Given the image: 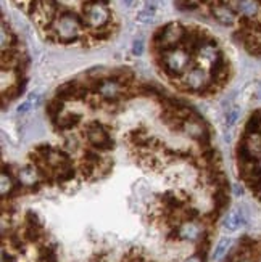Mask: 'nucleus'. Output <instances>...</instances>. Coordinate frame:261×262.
<instances>
[{"instance_id":"nucleus-1","label":"nucleus","mask_w":261,"mask_h":262,"mask_svg":"<svg viewBox=\"0 0 261 262\" xmlns=\"http://www.w3.org/2000/svg\"><path fill=\"white\" fill-rule=\"evenodd\" d=\"M47 31L55 40L63 42V44H71L82 35V19L71 12L58 13L52 28Z\"/></svg>"},{"instance_id":"nucleus-2","label":"nucleus","mask_w":261,"mask_h":262,"mask_svg":"<svg viewBox=\"0 0 261 262\" xmlns=\"http://www.w3.org/2000/svg\"><path fill=\"white\" fill-rule=\"evenodd\" d=\"M160 60L166 74L177 77V79L192 68V53L189 50H186L182 45L161 52Z\"/></svg>"},{"instance_id":"nucleus-3","label":"nucleus","mask_w":261,"mask_h":262,"mask_svg":"<svg viewBox=\"0 0 261 262\" xmlns=\"http://www.w3.org/2000/svg\"><path fill=\"white\" fill-rule=\"evenodd\" d=\"M186 34L187 31L182 28V24L176 23V21L174 23H168L161 29H158V33L155 34V47L160 52L181 47L186 39Z\"/></svg>"},{"instance_id":"nucleus-4","label":"nucleus","mask_w":261,"mask_h":262,"mask_svg":"<svg viewBox=\"0 0 261 262\" xmlns=\"http://www.w3.org/2000/svg\"><path fill=\"white\" fill-rule=\"evenodd\" d=\"M84 23L93 31L107 28L112 21V12L107 7L105 2H87L82 10Z\"/></svg>"},{"instance_id":"nucleus-5","label":"nucleus","mask_w":261,"mask_h":262,"mask_svg":"<svg viewBox=\"0 0 261 262\" xmlns=\"http://www.w3.org/2000/svg\"><path fill=\"white\" fill-rule=\"evenodd\" d=\"M31 19L40 29H50L58 17V5L55 0H36L31 10Z\"/></svg>"},{"instance_id":"nucleus-6","label":"nucleus","mask_w":261,"mask_h":262,"mask_svg":"<svg viewBox=\"0 0 261 262\" xmlns=\"http://www.w3.org/2000/svg\"><path fill=\"white\" fill-rule=\"evenodd\" d=\"M181 86L190 92H206L211 86L213 77L203 66H192L186 74L179 77Z\"/></svg>"},{"instance_id":"nucleus-7","label":"nucleus","mask_w":261,"mask_h":262,"mask_svg":"<svg viewBox=\"0 0 261 262\" xmlns=\"http://www.w3.org/2000/svg\"><path fill=\"white\" fill-rule=\"evenodd\" d=\"M181 132L186 135V137H189L192 140L198 141V143L203 146H208L210 145V129H208L206 122L203 121V119L198 116V114L192 113L189 118L184 119L182 121V125H181Z\"/></svg>"},{"instance_id":"nucleus-8","label":"nucleus","mask_w":261,"mask_h":262,"mask_svg":"<svg viewBox=\"0 0 261 262\" xmlns=\"http://www.w3.org/2000/svg\"><path fill=\"white\" fill-rule=\"evenodd\" d=\"M173 237L177 240H182V242H190V243H198L202 242L203 238L208 237L205 224L198 219H190V221L181 222L174 228Z\"/></svg>"},{"instance_id":"nucleus-9","label":"nucleus","mask_w":261,"mask_h":262,"mask_svg":"<svg viewBox=\"0 0 261 262\" xmlns=\"http://www.w3.org/2000/svg\"><path fill=\"white\" fill-rule=\"evenodd\" d=\"M15 177H17L18 187L23 188V190H34V188H37L42 182H45L44 172L40 171V167L37 164H34V162L18 167V171L15 172Z\"/></svg>"},{"instance_id":"nucleus-10","label":"nucleus","mask_w":261,"mask_h":262,"mask_svg":"<svg viewBox=\"0 0 261 262\" xmlns=\"http://www.w3.org/2000/svg\"><path fill=\"white\" fill-rule=\"evenodd\" d=\"M86 140L93 150H102L108 151L113 148V140L107 132V129L103 127L100 122H91L86 125Z\"/></svg>"},{"instance_id":"nucleus-11","label":"nucleus","mask_w":261,"mask_h":262,"mask_svg":"<svg viewBox=\"0 0 261 262\" xmlns=\"http://www.w3.org/2000/svg\"><path fill=\"white\" fill-rule=\"evenodd\" d=\"M126 90L128 87L123 86L121 82H118L116 79H113V77H107V79L97 82L95 90L93 92H95V95L100 97L103 102L113 103V102H118L121 97H124Z\"/></svg>"},{"instance_id":"nucleus-12","label":"nucleus","mask_w":261,"mask_h":262,"mask_svg":"<svg viewBox=\"0 0 261 262\" xmlns=\"http://www.w3.org/2000/svg\"><path fill=\"white\" fill-rule=\"evenodd\" d=\"M229 5L242 19L255 21L261 12V2L260 0H229Z\"/></svg>"},{"instance_id":"nucleus-13","label":"nucleus","mask_w":261,"mask_h":262,"mask_svg":"<svg viewBox=\"0 0 261 262\" xmlns=\"http://www.w3.org/2000/svg\"><path fill=\"white\" fill-rule=\"evenodd\" d=\"M89 93V88L79 81H73L63 84L58 90H56V97L61 98L63 102L68 100H79V98H86Z\"/></svg>"},{"instance_id":"nucleus-14","label":"nucleus","mask_w":261,"mask_h":262,"mask_svg":"<svg viewBox=\"0 0 261 262\" xmlns=\"http://www.w3.org/2000/svg\"><path fill=\"white\" fill-rule=\"evenodd\" d=\"M211 17L223 26H234L239 19V15L234 12L231 5L223 2L211 5Z\"/></svg>"},{"instance_id":"nucleus-15","label":"nucleus","mask_w":261,"mask_h":262,"mask_svg":"<svg viewBox=\"0 0 261 262\" xmlns=\"http://www.w3.org/2000/svg\"><path fill=\"white\" fill-rule=\"evenodd\" d=\"M248 222V216L245 212L243 208H234L231 212L227 214L226 219L223 222V227L227 230V232H236V230L245 227Z\"/></svg>"},{"instance_id":"nucleus-16","label":"nucleus","mask_w":261,"mask_h":262,"mask_svg":"<svg viewBox=\"0 0 261 262\" xmlns=\"http://www.w3.org/2000/svg\"><path fill=\"white\" fill-rule=\"evenodd\" d=\"M195 55L210 66H213L219 58H221V53H219V50H218V45L211 40L202 42L200 47H198L197 52H195Z\"/></svg>"},{"instance_id":"nucleus-17","label":"nucleus","mask_w":261,"mask_h":262,"mask_svg":"<svg viewBox=\"0 0 261 262\" xmlns=\"http://www.w3.org/2000/svg\"><path fill=\"white\" fill-rule=\"evenodd\" d=\"M18 190V182L15 174H12V171H7L3 167L2 174H0V195H2V200H7L13 195L15 192Z\"/></svg>"},{"instance_id":"nucleus-18","label":"nucleus","mask_w":261,"mask_h":262,"mask_svg":"<svg viewBox=\"0 0 261 262\" xmlns=\"http://www.w3.org/2000/svg\"><path fill=\"white\" fill-rule=\"evenodd\" d=\"M0 86H2V93L10 90V88L19 86V71L2 70L0 71Z\"/></svg>"},{"instance_id":"nucleus-19","label":"nucleus","mask_w":261,"mask_h":262,"mask_svg":"<svg viewBox=\"0 0 261 262\" xmlns=\"http://www.w3.org/2000/svg\"><path fill=\"white\" fill-rule=\"evenodd\" d=\"M17 45V39H15V34L10 31L5 21H2V26H0V49H2V53L5 52H10L15 49Z\"/></svg>"},{"instance_id":"nucleus-20","label":"nucleus","mask_w":261,"mask_h":262,"mask_svg":"<svg viewBox=\"0 0 261 262\" xmlns=\"http://www.w3.org/2000/svg\"><path fill=\"white\" fill-rule=\"evenodd\" d=\"M81 121V116L77 113H61L56 121H54L56 124V127L60 130H70L73 127H76Z\"/></svg>"},{"instance_id":"nucleus-21","label":"nucleus","mask_w":261,"mask_h":262,"mask_svg":"<svg viewBox=\"0 0 261 262\" xmlns=\"http://www.w3.org/2000/svg\"><path fill=\"white\" fill-rule=\"evenodd\" d=\"M232 240L231 238H221L215 246V251H213V259L215 261H223L224 258H227L229 253L232 249Z\"/></svg>"},{"instance_id":"nucleus-22","label":"nucleus","mask_w":261,"mask_h":262,"mask_svg":"<svg viewBox=\"0 0 261 262\" xmlns=\"http://www.w3.org/2000/svg\"><path fill=\"white\" fill-rule=\"evenodd\" d=\"M213 203H215V212L216 214L224 211L229 204V190H215Z\"/></svg>"},{"instance_id":"nucleus-23","label":"nucleus","mask_w":261,"mask_h":262,"mask_svg":"<svg viewBox=\"0 0 261 262\" xmlns=\"http://www.w3.org/2000/svg\"><path fill=\"white\" fill-rule=\"evenodd\" d=\"M45 111L50 116L52 121H56V118H58L60 114L63 113V100L58 98V97H55L54 100H50L49 103H47Z\"/></svg>"},{"instance_id":"nucleus-24","label":"nucleus","mask_w":261,"mask_h":262,"mask_svg":"<svg viewBox=\"0 0 261 262\" xmlns=\"http://www.w3.org/2000/svg\"><path fill=\"white\" fill-rule=\"evenodd\" d=\"M39 103H40V95H39V93H31L28 100H26L23 105H19V106H18V113H19V114L28 113V111H31L33 108L37 106Z\"/></svg>"},{"instance_id":"nucleus-25","label":"nucleus","mask_w":261,"mask_h":262,"mask_svg":"<svg viewBox=\"0 0 261 262\" xmlns=\"http://www.w3.org/2000/svg\"><path fill=\"white\" fill-rule=\"evenodd\" d=\"M42 228L40 227H28L26 225V230H24V238L28 242H39L42 238Z\"/></svg>"},{"instance_id":"nucleus-26","label":"nucleus","mask_w":261,"mask_h":262,"mask_svg":"<svg viewBox=\"0 0 261 262\" xmlns=\"http://www.w3.org/2000/svg\"><path fill=\"white\" fill-rule=\"evenodd\" d=\"M76 150H79V139L75 135H68L65 140V151L66 153H75Z\"/></svg>"},{"instance_id":"nucleus-27","label":"nucleus","mask_w":261,"mask_h":262,"mask_svg":"<svg viewBox=\"0 0 261 262\" xmlns=\"http://www.w3.org/2000/svg\"><path fill=\"white\" fill-rule=\"evenodd\" d=\"M153 17H155V10L147 8V10H144V12H140L137 15V21H140V23H152Z\"/></svg>"},{"instance_id":"nucleus-28","label":"nucleus","mask_w":261,"mask_h":262,"mask_svg":"<svg viewBox=\"0 0 261 262\" xmlns=\"http://www.w3.org/2000/svg\"><path fill=\"white\" fill-rule=\"evenodd\" d=\"M239 116H240V111H239V108H231L229 111L226 113V125H234L237 122V119H239Z\"/></svg>"},{"instance_id":"nucleus-29","label":"nucleus","mask_w":261,"mask_h":262,"mask_svg":"<svg viewBox=\"0 0 261 262\" xmlns=\"http://www.w3.org/2000/svg\"><path fill=\"white\" fill-rule=\"evenodd\" d=\"M26 225H28V227H40V221H39L37 214L33 211H29L26 214Z\"/></svg>"},{"instance_id":"nucleus-30","label":"nucleus","mask_w":261,"mask_h":262,"mask_svg":"<svg viewBox=\"0 0 261 262\" xmlns=\"http://www.w3.org/2000/svg\"><path fill=\"white\" fill-rule=\"evenodd\" d=\"M142 52H144V42H142V39H137L132 44V53L135 56H139V55H142Z\"/></svg>"},{"instance_id":"nucleus-31","label":"nucleus","mask_w":261,"mask_h":262,"mask_svg":"<svg viewBox=\"0 0 261 262\" xmlns=\"http://www.w3.org/2000/svg\"><path fill=\"white\" fill-rule=\"evenodd\" d=\"M205 261H206V256H203L200 253H195V254L189 256L184 262H205Z\"/></svg>"},{"instance_id":"nucleus-32","label":"nucleus","mask_w":261,"mask_h":262,"mask_svg":"<svg viewBox=\"0 0 261 262\" xmlns=\"http://www.w3.org/2000/svg\"><path fill=\"white\" fill-rule=\"evenodd\" d=\"M237 262H257V261H255L252 256H243V258H240Z\"/></svg>"},{"instance_id":"nucleus-33","label":"nucleus","mask_w":261,"mask_h":262,"mask_svg":"<svg viewBox=\"0 0 261 262\" xmlns=\"http://www.w3.org/2000/svg\"><path fill=\"white\" fill-rule=\"evenodd\" d=\"M253 193H255V195H257V198H258V200L261 201V183H260V187H258L257 190H255Z\"/></svg>"},{"instance_id":"nucleus-34","label":"nucleus","mask_w":261,"mask_h":262,"mask_svg":"<svg viewBox=\"0 0 261 262\" xmlns=\"http://www.w3.org/2000/svg\"><path fill=\"white\" fill-rule=\"evenodd\" d=\"M258 98V100H261V82H260V86H258V90H257V95H255Z\"/></svg>"},{"instance_id":"nucleus-35","label":"nucleus","mask_w":261,"mask_h":262,"mask_svg":"<svg viewBox=\"0 0 261 262\" xmlns=\"http://www.w3.org/2000/svg\"><path fill=\"white\" fill-rule=\"evenodd\" d=\"M260 35H261V28H260Z\"/></svg>"},{"instance_id":"nucleus-36","label":"nucleus","mask_w":261,"mask_h":262,"mask_svg":"<svg viewBox=\"0 0 261 262\" xmlns=\"http://www.w3.org/2000/svg\"><path fill=\"white\" fill-rule=\"evenodd\" d=\"M260 262H261V259H260Z\"/></svg>"}]
</instances>
